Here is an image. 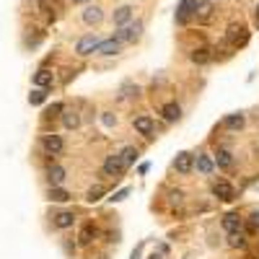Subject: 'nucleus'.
I'll use <instances>...</instances> for the list:
<instances>
[{
	"mask_svg": "<svg viewBox=\"0 0 259 259\" xmlns=\"http://www.w3.org/2000/svg\"><path fill=\"white\" fill-rule=\"evenodd\" d=\"M52 223H55L57 228H70L75 223V215L73 212H57V215L52 218Z\"/></svg>",
	"mask_w": 259,
	"mask_h": 259,
	"instance_id": "obj_19",
	"label": "nucleus"
},
{
	"mask_svg": "<svg viewBox=\"0 0 259 259\" xmlns=\"http://www.w3.org/2000/svg\"><path fill=\"white\" fill-rule=\"evenodd\" d=\"M44 98H47V94H44V88H34L32 94H29V104H34V106H39Z\"/></svg>",
	"mask_w": 259,
	"mask_h": 259,
	"instance_id": "obj_28",
	"label": "nucleus"
},
{
	"mask_svg": "<svg viewBox=\"0 0 259 259\" xmlns=\"http://www.w3.org/2000/svg\"><path fill=\"white\" fill-rule=\"evenodd\" d=\"M127 194H130V189H119V192L112 197V202H122V200H125V197H127Z\"/></svg>",
	"mask_w": 259,
	"mask_h": 259,
	"instance_id": "obj_31",
	"label": "nucleus"
},
{
	"mask_svg": "<svg viewBox=\"0 0 259 259\" xmlns=\"http://www.w3.org/2000/svg\"><path fill=\"white\" fill-rule=\"evenodd\" d=\"M104 125H106V127L114 125V117H112V114H104Z\"/></svg>",
	"mask_w": 259,
	"mask_h": 259,
	"instance_id": "obj_34",
	"label": "nucleus"
},
{
	"mask_svg": "<svg viewBox=\"0 0 259 259\" xmlns=\"http://www.w3.org/2000/svg\"><path fill=\"white\" fill-rule=\"evenodd\" d=\"M169 202L174 205V208H179V205L184 202V192H179V189H174V192L169 194Z\"/></svg>",
	"mask_w": 259,
	"mask_h": 259,
	"instance_id": "obj_30",
	"label": "nucleus"
},
{
	"mask_svg": "<svg viewBox=\"0 0 259 259\" xmlns=\"http://www.w3.org/2000/svg\"><path fill=\"white\" fill-rule=\"evenodd\" d=\"M249 223H251V226H254V228H259V212H251Z\"/></svg>",
	"mask_w": 259,
	"mask_h": 259,
	"instance_id": "obj_33",
	"label": "nucleus"
},
{
	"mask_svg": "<svg viewBox=\"0 0 259 259\" xmlns=\"http://www.w3.org/2000/svg\"><path fill=\"white\" fill-rule=\"evenodd\" d=\"M215 166H220V169H231V166H233V156L228 153V150H218V153H215Z\"/></svg>",
	"mask_w": 259,
	"mask_h": 259,
	"instance_id": "obj_20",
	"label": "nucleus"
},
{
	"mask_svg": "<svg viewBox=\"0 0 259 259\" xmlns=\"http://www.w3.org/2000/svg\"><path fill=\"white\" fill-rule=\"evenodd\" d=\"M130 21H132V8H130V5H122V8L114 11V24L117 26H125Z\"/></svg>",
	"mask_w": 259,
	"mask_h": 259,
	"instance_id": "obj_15",
	"label": "nucleus"
},
{
	"mask_svg": "<svg viewBox=\"0 0 259 259\" xmlns=\"http://www.w3.org/2000/svg\"><path fill=\"white\" fill-rule=\"evenodd\" d=\"M138 257H140V249H135L132 251V259H138Z\"/></svg>",
	"mask_w": 259,
	"mask_h": 259,
	"instance_id": "obj_37",
	"label": "nucleus"
},
{
	"mask_svg": "<svg viewBox=\"0 0 259 259\" xmlns=\"http://www.w3.org/2000/svg\"><path fill=\"white\" fill-rule=\"evenodd\" d=\"M212 194L218 197V200H233L236 197V192H233V187L228 184V181H215V184H212Z\"/></svg>",
	"mask_w": 259,
	"mask_h": 259,
	"instance_id": "obj_8",
	"label": "nucleus"
},
{
	"mask_svg": "<svg viewBox=\"0 0 259 259\" xmlns=\"http://www.w3.org/2000/svg\"><path fill=\"white\" fill-rule=\"evenodd\" d=\"M194 169L200 171V174H212V169H215V158H210L208 153L197 156V161H194Z\"/></svg>",
	"mask_w": 259,
	"mask_h": 259,
	"instance_id": "obj_12",
	"label": "nucleus"
},
{
	"mask_svg": "<svg viewBox=\"0 0 259 259\" xmlns=\"http://www.w3.org/2000/svg\"><path fill=\"white\" fill-rule=\"evenodd\" d=\"M254 24L259 26V5H257V13H254Z\"/></svg>",
	"mask_w": 259,
	"mask_h": 259,
	"instance_id": "obj_35",
	"label": "nucleus"
},
{
	"mask_svg": "<svg viewBox=\"0 0 259 259\" xmlns=\"http://www.w3.org/2000/svg\"><path fill=\"white\" fill-rule=\"evenodd\" d=\"M63 125H65L67 130H75V127L81 125V117H78L75 112H65V114H63Z\"/></svg>",
	"mask_w": 259,
	"mask_h": 259,
	"instance_id": "obj_25",
	"label": "nucleus"
},
{
	"mask_svg": "<svg viewBox=\"0 0 259 259\" xmlns=\"http://www.w3.org/2000/svg\"><path fill=\"white\" fill-rule=\"evenodd\" d=\"M34 83H36V88H47L55 83V73H49V70H39L34 75Z\"/></svg>",
	"mask_w": 259,
	"mask_h": 259,
	"instance_id": "obj_17",
	"label": "nucleus"
},
{
	"mask_svg": "<svg viewBox=\"0 0 259 259\" xmlns=\"http://www.w3.org/2000/svg\"><path fill=\"white\" fill-rule=\"evenodd\" d=\"M210 49L208 47H200V49H194L192 52V63H197V65H205V63H210Z\"/></svg>",
	"mask_w": 259,
	"mask_h": 259,
	"instance_id": "obj_22",
	"label": "nucleus"
},
{
	"mask_svg": "<svg viewBox=\"0 0 259 259\" xmlns=\"http://www.w3.org/2000/svg\"><path fill=\"white\" fill-rule=\"evenodd\" d=\"M174 169H177L179 174H189L194 169V156L192 153H179L177 158H174Z\"/></svg>",
	"mask_w": 259,
	"mask_h": 259,
	"instance_id": "obj_6",
	"label": "nucleus"
},
{
	"mask_svg": "<svg viewBox=\"0 0 259 259\" xmlns=\"http://www.w3.org/2000/svg\"><path fill=\"white\" fill-rule=\"evenodd\" d=\"M73 3H86V0H73Z\"/></svg>",
	"mask_w": 259,
	"mask_h": 259,
	"instance_id": "obj_38",
	"label": "nucleus"
},
{
	"mask_svg": "<svg viewBox=\"0 0 259 259\" xmlns=\"http://www.w3.org/2000/svg\"><path fill=\"white\" fill-rule=\"evenodd\" d=\"M228 243L236 246V249H243L246 246V236H243L241 231H233V233H228Z\"/></svg>",
	"mask_w": 259,
	"mask_h": 259,
	"instance_id": "obj_24",
	"label": "nucleus"
},
{
	"mask_svg": "<svg viewBox=\"0 0 259 259\" xmlns=\"http://www.w3.org/2000/svg\"><path fill=\"white\" fill-rule=\"evenodd\" d=\"M197 3H200V0H181V3H179V8H177V24H181V26H184L187 21L194 16V8H197Z\"/></svg>",
	"mask_w": 259,
	"mask_h": 259,
	"instance_id": "obj_3",
	"label": "nucleus"
},
{
	"mask_svg": "<svg viewBox=\"0 0 259 259\" xmlns=\"http://www.w3.org/2000/svg\"><path fill=\"white\" fill-rule=\"evenodd\" d=\"M57 112H63V104H52L47 109V117H52V114H57Z\"/></svg>",
	"mask_w": 259,
	"mask_h": 259,
	"instance_id": "obj_32",
	"label": "nucleus"
},
{
	"mask_svg": "<svg viewBox=\"0 0 259 259\" xmlns=\"http://www.w3.org/2000/svg\"><path fill=\"white\" fill-rule=\"evenodd\" d=\"M42 148L47 150L49 156H60L63 148H65V143H63L60 135H42Z\"/></svg>",
	"mask_w": 259,
	"mask_h": 259,
	"instance_id": "obj_4",
	"label": "nucleus"
},
{
	"mask_svg": "<svg viewBox=\"0 0 259 259\" xmlns=\"http://www.w3.org/2000/svg\"><path fill=\"white\" fill-rule=\"evenodd\" d=\"M47 179H49L52 187L63 184V181H65V169H63V166H49V169H47Z\"/></svg>",
	"mask_w": 259,
	"mask_h": 259,
	"instance_id": "obj_16",
	"label": "nucleus"
},
{
	"mask_svg": "<svg viewBox=\"0 0 259 259\" xmlns=\"http://www.w3.org/2000/svg\"><path fill=\"white\" fill-rule=\"evenodd\" d=\"M228 42H231L233 44V47H239V44H246V39H249V34H246V29H243V26H228Z\"/></svg>",
	"mask_w": 259,
	"mask_h": 259,
	"instance_id": "obj_7",
	"label": "nucleus"
},
{
	"mask_svg": "<svg viewBox=\"0 0 259 259\" xmlns=\"http://www.w3.org/2000/svg\"><path fill=\"white\" fill-rule=\"evenodd\" d=\"M135 130H138L140 135H146V138H150V135H153V119H150L148 114H143V117L135 119Z\"/></svg>",
	"mask_w": 259,
	"mask_h": 259,
	"instance_id": "obj_13",
	"label": "nucleus"
},
{
	"mask_svg": "<svg viewBox=\"0 0 259 259\" xmlns=\"http://www.w3.org/2000/svg\"><path fill=\"white\" fill-rule=\"evenodd\" d=\"M161 114H163L166 122H177V119L181 117V106H179L177 101H169V104H166L163 109H161Z\"/></svg>",
	"mask_w": 259,
	"mask_h": 259,
	"instance_id": "obj_14",
	"label": "nucleus"
},
{
	"mask_svg": "<svg viewBox=\"0 0 259 259\" xmlns=\"http://www.w3.org/2000/svg\"><path fill=\"white\" fill-rule=\"evenodd\" d=\"M148 259H163V254H150Z\"/></svg>",
	"mask_w": 259,
	"mask_h": 259,
	"instance_id": "obj_36",
	"label": "nucleus"
},
{
	"mask_svg": "<svg viewBox=\"0 0 259 259\" xmlns=\"http://www.w3.org/2000/svg\"><path fill=\"white\" fill-rule=\"evenodd\" d=\"M101 18H104V11L98 8V5H88V8L83 11V21H86L88 26H94V24H101Z\"/></svg>",
	"mask_w": 259,
	"mask_h": 259,
	"instance_id": "obj_11",
	"label": "nucleus"
},
{
	"mask_svg": "<svg viewBox=\"0 0 259 259\" xmlns=\"http://www.w3.org/2000/svg\"><path fill=\"white\" fill-rule=\"evenodd\" d=\"M49 200L52 202H67L70 200V192H65V189H60V187H52L49 189Z\"/></svg>",
	"mask_w": 259,
	"mask_h": 259,
	"instance_id": "obj_23",
	"label": "nucleus"
},
{
	"mask_svg": "<svg viewBox=\"0 0 259 259\" xmlns=\"http://www.w3.org/2000/svg\"><path fill=\"white\" fill-rule=\"evenodd\" d=\"M140 34H143V24H125V26H119L117 32H114V39H119L122 44L125 42H135V39H140Z\"/></svg>",
	"mask_w": 259,
	"mask_h": 259,
	"instance_id": "obj_1",
	"label": "nucleus"
},
{
	"mask_svg": "<svg viewBox=\"0 0 259 259\" xmlns=\"http://www.w3.org/2000/svg\"><path fill=\"white\" fill-rule=\"evenodd\" d=\"M194 16H197V21H208V18L212 16V5H210V3H197Z\"/></svg>",
	"mask_w": 259,
	"mask_h": 259,
	"instance_id": "obj_21",
	"label": "nucleus"
},
{
	"mask_svg": "<svg viewBox=\"0 0 259 259\" xmlns=\"http://www.w3.org/2000/svg\"><path fill=\"white\" fill-rule=\"evenodd\" d=\"M101 197H104V187H101V184L91 187L88 192H86V200H88V202H98V200H101Z\"/></svg>",
	"mask_w": 259,
	"mask_h": 259,
	"instance_id": "obj_27",
	"label": "nucleus"
},
{
	"mask_svg": "<svg viewBox=\"0 0 259 259\" xmlns=\"http://www.w3.org/2000/svg\"><path fill=\"white\" fill-rule=\"evenodd\" d=\"M223 125L228 130H241L243 125H246V117H243V114H228V117L223 119Z\"/></svg>",
	"mask_w": 259,
	"mask_h": 259,
	"instance_id": "obj_18",
	"label": "nucleus"
},
{
	"mask_svg": "<svg viewBox=\"0 0 259 259\" xmlns=\"http://www.w3.org/2000/svg\"><path fill=\"white\" fill-rule=\"evenodd\" d=\"M125 169H127V163H125V158H122V153H114V156H109L104 161V174L106 177H119Z\"/></svg>",
	"mask_w": 259,
	"mask_h": 259,
	"instance_id": "obj_2",
	"label": "nucleus"
},
{
	"mask_svg": "<svg viewBox=\"0 0 259 259\" xmlns=\"http://www.w3.org/2000/svg\"><path fill=\"white\" fill-rule=\"evenodd\" d=\"M94 239H96V228L88 223L86 228H83V233H81V243H83V246H88V243L94 241Z\"/></svg>",
	"mask_w": 259,
	"mask_h": 259,
	"instance_id": "obj_26",
	"label": "nucleus"
},
{
	"mask_svg": "<svg viewBox=\"0 0 259 259\" xmlns=\"http://www.w3.org/2000/svg\"><path fill=\"white\" fill-rule=\"evenodd\" d=\"M98 42L94 34H88V36H83V39H78V44H75V52H78L81 57H86V55H94V52L98 49Z\"/></svg>",
	"mask_w": 259,
	"mask_h": 259,
	"instance_id": "obj_5",
	"label": "nucleus"
},
{
	"mask_svg": "<svg viewBox=\"0 0 259 259\" xmlns=\"http://www.w3.org/2000/svg\"><path fill=\"white\" fill-rule=\"evenodd\" d=\"M122 158H125L127 166L135 163V161H138V150H135V148H125V150H122Z\"/></svg>",
	"mask_w": 259,
	"mask_h": 259,
	"instance_id": "obj_29",
	"label": "nucleus"
},
{
	"mask_svg": "<svg viewBox=\"0 0 259 259\" xmlns=\"http://www.w3.org/2000/svg\"><path fill=\"white\" fill-rule=\"evenodd\" d=\"M241 226H243V218L239 215V212H228V215H223V228L228 233L241 231Z\"/></svg>",
	"mask_w": 259,
	"mask_h": 259,
	"instance_id": "obj_10",
	"label": "nucleus"
},
{
	"mask_svg": "<svg viewBox=\"0 0 259 259\" xmlns=\"http://www.w3.org/2000/svg\"><path fill=\"white\" fill-rule=\"evenodd\" d=\"M122 49V42L119 39H106V42H101L98 44V49H96V55H104V57H112V55H117V52Z\"/></svg>",
	"mask_w": 259,
	"mask_h": 259,
	"instance_id": "obj_9",
	"label": "nucleus"
}]
</instances>
